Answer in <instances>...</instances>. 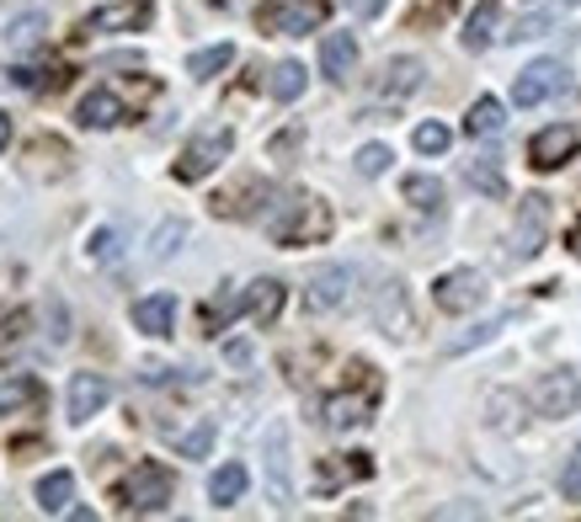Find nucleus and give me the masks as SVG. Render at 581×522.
Returning <instances> with one entry per match:
<instances>
[{
    "label": "nucleus",
    "mask_w": 581,
    "mask_h": 522,
    "mask_svg": "<svg viewBox=\"0 0 581 522\" xmlns=\"http://www.w3.org/2000/svg\"><path fill=\"white\" fill-rule=\"evenodd\" d=\"M507 326V315H496V320H481V326H470V331H459V336H448L443 341V357H464V352H475V347H485L491 336Z\"/></svg>",
    "instance_id": "obj_30"
},
{
    "label": "nucleus",
    "mask_w": 581,
    "mask_h": 522,
    "mask_svg": "<svg viewBox=\"0 0 581 522\" xmlns=\"http://www.w3.org/2000/svg\"><path fill=\"white\" fill-rule=\"evenodd\" d=\"M400 197H406L416 214H437V208H443V182L416 171V177H406V182H400Z\"/></svg>",
    "instance_id": "obj_28"
},
{
    "label": "nucleus",
    "mask_w": 581,
    "mask_h": 522,
    "mask_svg": "<svg viewBox=\"0 0 581 522\" xmlns=\"http://www.w3.org/2000/svg\"><path fill=\"white\" fill-rule=\"evenodd\" d=\"M389 160H395L389 144H363V149H358V177H385Z\"/></svg>",
    "instance_id": "obj_40"
},
{
    "label": "nucleus",
    "mask_w": 581,
    "mask_h": 522,
    "mask_svg": "<svg viewBox=\"0 0 581 522\" xmlns=\"http://www.w3.org/2000/svg\"><path fill=\"white\" fill-rule=\"evenodd\" d=\"M464 182L485 197H507V177H501V166L496 160H470V171H464Z\"/></svg>",
    "instance_id": "obj_34"
},
{
    "label": "nucleus",
    "mask_w": 581,
    "mask_h": 522,
    "mask_svg": "<svg viewBox=\"0 0 581 522\" xmlns=\"http://www.w3.org/2000/svg\"><path fill=\"white\" fill-rule=\"evenodd\" d=\"M507 129V107L496 101V96H475L470 101V118H464V134L470 139H496Z\"/></svg>",
    "instance_id": "obj_22"
},
{
    "label": "nucleus",
    "mask_w": 581,
    "mask_h": 522,
    "mask_svg": "<svg viewBox=\"0 0 581 522\" xmlns=\"http://www.w3.org/2000/svg\"><path fill=\"white\" fill-rule=\"evenodd\" d=\"M491 283H485V272L475 267H453V272H443L433 283V304L443 315H470V309H481Z\"/></svg>",
    "instance_id": "obj_4"
},
{
    "label": "nucleus",
    "mask_w": 581,
    "mask_h": 522,
    "mask_svg": "<svg viewBox=\"0 0 581 522\" xmlns=\"http://www.w3.org/2000/svg\"><path fill=\"white\" fill-rule=\"evenodd\" d=\"M123 256V230L118 224H101V230H92V240H86V262H118Z\"/></svg>",
    "instance_id": "obj_35"
},
{
    "label": "nucleus",
    "mask_w": 581,
    "mask_h": 522,
    "mask_svg": "<svg viewBox=\"0 0 581 522\" xmlns=\"http://www.w3.org/2000/svg\"><path fill=\"white\" fill-rule=\"evenodd\" d=\"M70 496H75V475H70V470H49V475L38 479V507H44L49 518L70 507Z\"/></svg>",
    "instance_id": "obj_29"
},
{
    "label": "nucleus",
    "mask_w": 581,
    "mask_h": 522,
    "mask_svg": "<svg viewBox=\"0 0 581 522\" xmlns=\"http://www.w3.org/2000/svg\"><path fill=\"white\" fill-rule=\"evenodd\" d=\"M571 251H577V262H581V219H577V230H571Z\"/></svg>",
    "instance_id": "obj_46"
},
{
    "label": "nucleus",
    "mask_w": 581,
    "mask_h": 522,
    "mask_svg": "<svg viewBox=\"0 0 581 522\" xmlns=\"http://www.w3.org/2000/svg\"><path fill=\"white\" fill-rule=\"evenodd\" d=\"M422 75H427V64L416 59V53H395L379 64V75H374V92L389 96V101H400V96H416L422 92Z\"/></svg>",
    "instance_id": "obj_12"
},
{
    "label": "nucleus",
    "mask_w": 581,
    "mask_h": 522,
    "mask_svg": "<svg viewBox=\"0 0 581 522\" xmlns=\"http://www.w3.org/2000/svg\"><path fill=\"white\" fill-rule=\"evenodd\" d=\"M251 197H273V187H267L262 177H245L235 197H230V192H225V197H214V214H225V219H251V214H256V203H251Z\"/></svg>",
    "instance_id": "obj_27"
},
{
    "label": "nucleus",
    "mask_w": 581,
    "mask_h": 522,
    "mask_svg": "<svg viewBox=\"0 0 581 522\" xmlns=\"http://www.w3.org/2000/svg\"><path fill=\"white\" fill-rule=\"evenodd\" d=\"M374 320L385 326V336H406L411 331V304H406V283H385L374 299Z\"/></svg>",
    "instance_id": "obj_19"
},
{
    "label": "nucleus",
    "mask_w": 581,
    "mask_h": 522,
    "mask_svg": "<svg viewBox=\"0 0 581 522\" xmlns=\"http://www.w3.org/2000/svg\"><path fill=\"white\" fill-rule=\"evenodd\" d=\"M577 149H581V134L571 123H549V129H538L529 139V166L533 171H560Z\"/></svg>",
    "instance_id": "obj_10"
},
{
    "label": "nucleus",
    "mask_w": 581,
    "mask_h": 522,
    "mask_svg": "<svg viewBox=\"0 0 581 522\" xmlns=\"http://www.w3.org/2000/svg\"><path fill=\"white\" fill-rule=\"evenodd\" d=\"M214 432H219V427L203 416L197 427H187L182 437H177V453H182V459H208V448H214Z\"/></svg>",
    "instance_id": "obj_36"
},
{
    "label": "nucleus",
    "mask_w": 581,
    "mask_h": 522,
    "mask_svg": "<svg viewBox=\"0 0 581 522\" xmlns=\"http://www.w3.org/2000/svg\"><path fill=\"white\" fill-rule=\"evenodd\" d=\"M496 27H501V0H481V5L470 11V22H464V48H470V53L491 48L496 44Z\"/></svg>",
    "instance_id": "obj_23"
},
{
    "label": "nucleus",
    "mask_w": 581,
    "mask_h": 522,
    "mask_svg": "<svg viewBox=\"0 0 581 522\" xmlns=\"http://www.w3.org/2000/svg\"><path fill=\"white\" fill-rule=\"evenodd\" d=\"M368 411H374V394H331L326 405H320V422L331 432H358L363 422H368Z\"/></svg>",
    "instance_id": "obj_14"
},
{
    "label": "nucleus",
    "mask_w": 581,
    "mask_h": 522,
    "mask_svg": "<svg viewBox=\"0 0 581 522\" xmlns=\"http://www.w3.org/2000/svg\"><path fill=\"white\" fill-rule=\"evenodd\" d=\"M245 485H251L245 464H219V470L208 475V501H214V507H235L245 496Z\"/></svg>",
    "instance_id": "obj_25"
},
{
    "label": "nucleus",
    "mask_w": 581,
    "mask_h": 522,
    "mask_svg": "<svg viewBox=\"0 0 581 522\" xmlns=\"http://www.w3.org/2000/svg\"><path fill=\"white\" fill-rule=\"evenodd\" d=\"M44 33H49V16L44 11H22V16L5 22L0 44H5V53H33V48L44 44Z\"/></svg>",
    "instance_id": "obj_17"
},
{
    "label": "nucleus",
    "mask_w": 581,
    "mask_h": 522,
    "mask_svg": "<svg viewBox=\"0 0 581 522\" xmlns=\"http://www.w3.org/2000/svg\"><path fill=\"white\" fill-rule=\"evenodd\" d=\"M560 496H566V501H581V459H571V464L560 470Z\"/></svg>",
    "instance_id": "obj_44"
},
{
    "label": "nucleus",
    "mask_w": 581,
    "mask_h": 522,
    "mask_svg": "<svg viewBox=\"0 0 581 522\" xmlns=\"http://www.w3.org/2000/svg\"><path fill=\"white\" fill-rule=\"evenodd\" d=\"M374 475V464H368V453H347V459H320V475H315V490H337L341 479H368Z\"/></svg>",
    "instance_id": "obj_24"
},
{
    "label": "nucleus",
    "mask_w": 581,
    "mask_h": 522,
    "mask_svg": "<svg viewBox=\"0 0 581 522\" xmlns=\"http://www.w3.org/2000/svg\"><path fill=\"white\" fill-rule=\"evenodd\" d=\"M299 144H304V129L293 123V129H283L278 139H267V155H273V160H289V155L299 149Z\"/></svg>",
    "instance_id": "obj_42"
},
{
    "label": "nucleus",
    "mask_w": 581,
    "mask_h": 522,
    "mask_svg": "<svg viewBox=\"0 0 581 522\" xmlns=\"http://www.w3.org/2000/svg\"><path fill=\"white\" fill-rule=\"evenodd\" d=\"M347 293H352V267L331 262V267H320V272L304 283V309H310V315H331V309L347 304Z\"/></svg>",
    "instance_id": "obj_11"
},
{
    "label": "nucleus",
    "mask_w": 581,
    "mask_h": 522,
    "mask_svg": "<svg viewBox=\"0 0 581 522\" xmlns=\"http://www.w3.org/2000/svg\"><path fill=\"white\" fill-rule=\"evenodd\" d=\"M566 5H581V0H566Z\"/></svg>",
    "instance_id": "obj_47"
},
{
    "label": "nucleus",
    "mask_w": 581,
    "mask_h": 522,
    "mask_svg": "<svg viewBox=\"0 0 581 522\" xmlns=\"http://www.w3.org/2000/svg\"><path fill=\"white\" fill-rule=\"evenodd\" d=\"M149 16H155V0H107L81 16V33L86 38L92 33H140V27H149Z\"/></svg>",
    "instance_id": "obj_8"
},
{
    "label": "nucleus",
    "mask_w": 581,
    "mask_h": 522,
    "mask_svg": "<svg viewBox=\"0 0 581 522\" xmlns=\"http://www.w3.org/2000/svg\"><path fill=\"white\" fill-rule=\"evenodd\" d=\"M33 326V315L27 309H11V315H0V341H22Z\"/></svg>",
    "instance_id": "obj_43"
},
{
    "label": "nucleus",
    "mask_w": 581,
    "mask_h": 522,
    "mask_svg": "<svg viewBox=\"0 0 581 522\" xmlns=\"http://www.w3.org/2000/svg\"><path fill=\"white\" fill-rule=\"evenodd\" d=\"M134 326L145 336H171L177 331V299L171 293H149L134 304Z\"/></svg>",
    "instance_id": "obj_18"
},
{
    "label": "nucleus",
    "mask_w": 581,
    "mask_h": 522,
    "mask_svg": "<svg viewBox=\"0 0 581 522\" xmlns=\"http://www.w3.org/2000/svg\"><path fill=\"white\" fill-rule=\"evenodd\" d=\"M320 16H326V5H320V0H267V5L256 11V22H262L267 33H283V38H304V33H315V27H320Z\"/></svg>",
    "instance_id": "obj_7"
},
{
    "label": "nucleus",
    "mask_w": 581,
    "mask_h": 522,
    "mask_svg": "<svg viewBox=\"0 0 581 522\" xmlns=\"http://www.w3.org/2000/svg\"><path fill=\"white\" fill-rule=\"evenodd\" d=\"M453 11H459V0H416V5L406 11V27H416V33H422V27H443Z\"/></svg>",
    "instance_id": "obj_33"
},
{
    "label": "nucleus",
    "mask_w": 581,
    "mask_h": 522,
    "mask_svg": "<svg viewBox=\"0 0 581 522\" xmlns=\"http://www.w3.org/2000/svg\"><path fill=\"white\" fill-rule=\"evenodd\" d=\"M5 144H11V118L0 112V155H5Z\"/></svg>",
    "instance_id": "obj_45"
},
{
    "label": "nucleus",
    "mask_w": 581,
    "mask_h": 522,
    "mask_svg": "<svg viewBox=\"0 0 581 522\" xmlns=\"http://www.w3.org/2000/svg\"><path fill=\"white\" fill-rule=\"evenodd\" d=\"M566 86H571V75H566L560 59H533L529 70H518V81H512V101L518 107H538V101L560 96Z\"/></svg>",
    "instance_id": "obj_9"
},
{
    "label": "nucleus",
    "mask_w": 581,
    "mask_h": 522,
    "mask_svg": "<svg viewBox=\"0 0 581 522\" xmlns=\"http://www.w3.org/2000/svg\"><path fill=\"white\" fill-rule=\"evenodd\" d=\"M549 27H555V16H549V11H533V16H523V22L507 33V38H512V44H529V38H544Z\"/></svg>",
    "instance_id": "obj_41"
},
{
    "label": "nucleus",
    "mask_w": 581,
    "mask_h": 522,
    "mask_svg": "<svg viewBox=\"0 0 581 522\" xmlns=\"http://www.w3.org/2000/svg\"><path fill=\"white\" fill-rule=\"evenodd\" d=\"M241 309H245V299H235V293H219V299H208V309H203V315H208V331H225V326H230Z\"/></svg>",
    "instance_id": "obj_38"
},
{
    "label": "nucleus",
    "mask_w": 581,
    "mask_h": 522,
    "mask_svg": "<svg viewBox=\"0 0 581 522\" xmlns=\"http://www.w3.org/2000/svg\"><path fill=\"white\" fill-rule=\"evenodd\" d=\"M411 144H416L422 155H443V149L453 144V134H448L443 123H416V134H411Z\"/></svg>",
    "instance_id": "obj_39"
},
{
    "label": "nucleus",
    "mask_w": 581,
    "mask_h": 522,
    "mask_svg": "<svg viewBox=\"0 0 581 522\" xmlns=\"http://www.w3.org/2000/svg\"><path fill=\"white\" fill-rule=\"evenodd\" d=\"M177 496V475L166 470V464H134V475L123 479V490H118V501H123V512H166V501Z\"/></svg>",
    "instance_id": "obj_2"
},
{
    "label": "nucleus",
    "mask_w": 581,
    "mask_h": 522,
    "mask_svg": "<svg viewBox=\"0 0 581 522\" xmlns=\"http://www.w3.org/2000/svg\"><path fill=\"white\" fill-rule=\"evenodd\" d=\"M352 64H358V38H352V33H326V38H320V70H326L331 81H347Z\"/></svg>",
    "instance_id": "obj_20"
},
{
    "label": "nucleus",
    "mask_w": 581,
    "mask_h": 522,
    "mask_svg": "<svg viewBox=\"0 0 581 522\" xmlns=\"http://www.w3.org/2000/svg\"><path fill=\"white\" fill-rule=\"evenodd\" d=\"M230 149H235V134L230 129H203L182 155H177V182H203V177H214L225 160H230Z\"/></svg>",
    "instance_id": "obj_3"
},
{
    "label": "nucleus",
    "mask_w": 581,
    "mask_h": 522,
    "mask_svg": "<svg viewBox=\"0 0 581 522\" xmlns=\"http://www.w3.org/2000/svg\"><path fill=\"white\" fill-rule=\"evenodd\" d=\"M267 235L278 240V245H315V240L331 235V208L320 197H289L267 219Z\"/></svg>",
    "instance_id": "obj_1"
},
{
    "label": "nucleus",
    "mask_w": 581,
    "mask_h": 522,
    "mask_svg": "<svg viewBox=\"0 0 581 522\" xmlns=\"http://www.w3.org/2000/svg\"><path fill=\"white\" fill-rule=\"evenodd\" d=\"M267 485H273V501H293V485H289V427L278 422V427L267 432Z\"/></svg>",
    "instance_id": "obj_15"
},
{
    "label": "nucleus",
    "mask_w": 581,
    "mask_h": 522,
    "mask_svg": "<svg viewBox=\"0 0 581 522\" xmlns=\"http://www.w3.org/2000/svg\"><path fill=\"white\" fill-rule=\"evenodd\" d=\"M107 400H112V384L101 379V374H75V379H70V422L101 416Z\"/></svg>",
    "instance_id": "obj_13"
},
{
    "label": "nucleus",
    "mask_w": 581,
    "mask_h": 522,
    "mask_svg": "<svg viewBox=\"0 0 581 522\" xmlns=\"http://www.w3.org/2000/svg\"><path fill=\"white\" fill-rule=\"evenodd\" d=\"M182 240H187V219H166V224L149 235V262H166Z\"/></svg>",
    "instance_id": "obj_37"
},
{
    "label": "nucleus",
    "mask_w": 581,
    "mask_h": 522,
    "mask_svg": "<svg viewBox=\"0 0 581 522\" xmlns=\"http://www.w3.org/2000/svg\"><path fill=\"white\" fill-rule=\"evenodd\" d=\"M278 309H283V283H278V278H256V283L245 288V315H251L256 326H273Z\"/></svg>",
    "instance_id": "obj_21"
},
{
    "label": "nucleus",
    "mask_w": 581,
    "mask_h": 522,
    "mask_svg": "<svg viewBox=\"0 0 581 522\" xmlns=\"http://www.w3.org/2000/svg\"><path fill=\"white\" fill-rule=\"evenodd\" d=\"M235 64V48L230 44H214V48H197L193 59H187V75H197V81H214L219 70H230Z\"/></svg>",
    "instance_id": "obj_32"
},
{
    "label": "nucleus",
    "mask_w": 581,
    "mask_h": 522,
    "mask_svg": "<svg viewBox=\"0 0 581 522\" xmlns=\"http://www.w3.org/2000/svg\"><path fill=\"white\" fill-rule=\"evenodd\" d=\"M267 92H273V101H299V96H304V64H299V59H283V64L267 75Z\"/></svg>",
    "instance_id": "obj_31"
},
{
    "label": "nucleus",
    "mask_w": 581,
    "mask_h": 522,
    "mask_svg": "<svg viewBox=\"0 0 581 522\" xmlns=\"http://www.w3.org/2000/svg\"><path fill=\"white\" fill-rule=\"evenodd\" d=\"M75 118H81V129H118V123H123V96L107 92V86H97V92L81 96Z\"/></svg>",
    "instance_id": "obj_16"
},
{
    "label": "nucleus",
    "mask_w": 581,
    "mask_h": 522,
    "mask_svg": "<svg viewBox=\"0 0 581 522\" xmlns=\"http://www.w3.org/2000/svg\"><path fill=\"white\" fill-rule=\"evenodd\" d=\"M529 405H533V416L566 422V416H577V405H581V379L571 374V368H555V374H544V379L529 389Z\"/></svg>",
    "instance_id": "obj_5"
},
{
    "label": "nucleus",
    "mask_w": 581,
    "mask_h": 522,
    "mask_svg": "<svg viewBox=\"0 0 581 522\" xmlns=\"http://www.w3.org/2000/svg\"><path fill=\"white\" fill-rule=\"evenodd\" d=\"M549 240V197L529 192L518 203V219H512V262H533Z\"/></svg>",
    "instance_id": "obj_6"
},
{
    "label": "nucleus",
    "mask_w": 581,
    "mask_h": 522,
    "mask_svg": "<svg viewBox=\"0 0 581 522\" xmlns=\"http://www.w3.org/2000/svg\"><path fill=\"white\" fill-rule=\"evenodd\" d=\"M38 400H44V384L33 379V374H11V379L0 384V416H16V411H27Z\"/></svg>",
    "instance_id": "obj_26"
}]
</instances>
